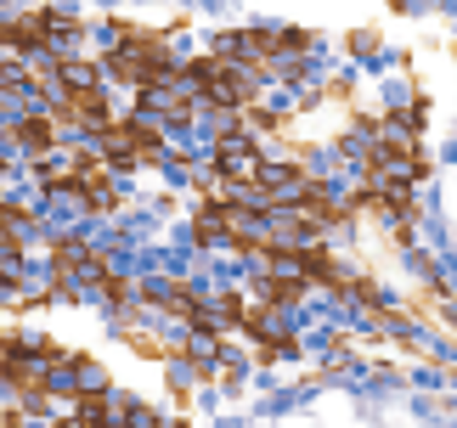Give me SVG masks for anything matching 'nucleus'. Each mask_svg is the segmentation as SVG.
I'll use <instances>...</instances> for the list:
<instances>
[{
	"label": "nucleus",
	"mask_w": 457,
	"mask_h": 428,
	"mask_svg": "<svg viewBox=\"0 0 457 428\" xmlns=\"http://www.w3.org/2000/svg\"><path fill=\"white\" fill-rule=\"evenodd\" d=\"M96 147H102V164L108 169H136V164H158V158H164V136H158V124H147L136 113V119L102 124Z\"/></svg>",
	"instance_id": "f257e3e1"
},
{
	"label": "nucleus",
	"mask_w": 457,
	"mask_h": 428,
	"mask_svg": "<svg viewBox=\"0 0 457 428\" xmlns=\"http://www.w3.org/2000/svg\"><path fill=\"white\" fill-rule=\"evenodd\" d=\"M51 40H57V17L51 12H17L0 23V45L12 51H46Z\"/></svg>",
	"instance_id": "f03ea898"
},
{
	"label": "nucleus",
	"mask_w": 457,
	"mask_h": 428,
	"mask_svg": "<svg viewBox=\"0 0 457 428\" xmlns=\"http://www.w3.org/2000/svg\"><path fill=\"white\" fill-rule=\"evenodd\" d=\"M12 141L29 158H46L51 147H57V119H51V113H17L12 119Z\"/></svg>",
	"instance_id": "7ed1b4c3"
}]
</instances>
